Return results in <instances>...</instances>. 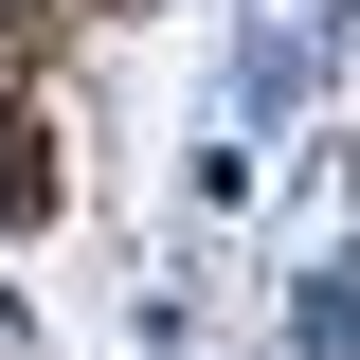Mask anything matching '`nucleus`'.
<instances>
[{
  "label": "nucleus",
  "mask_w": 360,
  "mask_h": 360,
  "mask_svg": "<svg viewBox=\"0 0 360 360\" xmlns=\"http://www.w3.org/2000/svg\"><path fill=\"white\" fill-rule=\"evenodd\" d=\"M288 342H307V360H360V252H324V270H307V307H288Z\"/></svg>",
  "instance_id": "obj_1"
}]
</instances>
